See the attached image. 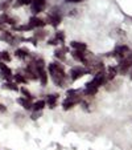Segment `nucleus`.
<instances>
[{
    "instance_id": "obj_16",
    "label": "nucleus",
    "mask_w": 132,
    "mask_h": 150,
    "mask_svg": "<svg viewBox=\"0 0 132 150\" xmlns=\"http://www.w3.org/2000/svg\"><path fill=\"white\" fill-rule=\"evenodd\" d=\"M29 101H31V100H27V98H19V100H17V102H19L23 108L28 109V110H29V109H32V104Z\"/></svg>"
},
{
    "instance_id": "obj_14",
    "label": "nucleus",
    "mask_w": 132,
    "mask_h": 150,
    "mask_svg": "<svg viewBox=\"0 0 132 150\" xmlns=\"http://www.w3.org/2000/svg\"><path fill=\"white\" fill-rule=\"evenodd\" d=\"M3 88L4 89H9V91H13V92L19 91V88H17V84H15V82H11V81L4 82V84H3Z\"/></svg>"
},
{
    "instance_id": "obj_21",
    "label": "nucleus",
    "mask_w": 132,
    "mask_h": 150,
    "mask_svg": "<svg viewBox=\"0 0 132 150\" xmlns=\"http://www.w3.org/2000/svg\"><path fill=\"white\" fill-rule=\"evenodd\" d=\"M116 71H118V69H116L115 67H112V68H110V71H108V79H110V80H112L114 77H115Z\"/></svg>"
},
{
    "instance_id": "obj_2",
    "label": "nucleus",
    "mask_w": 132,
    "mask_h": 150,
    "mask_svg": "<svg viewBox=\"0 0 132 150\" xmlns=\"http://www.w3.org/2000/svg\"><path fill=\"white\" fill-rule=\"evenodd\" d=\"M45 0H33L31 3V8L33 13H40L45 9Z\"/></svg>"
},
{
    "instance_id": "obj_20",
    "label": "nucleus",
    "mask_w": 132,
    "mask_h": 150,
    "mask_svg": "<svg viewBox=\"0 0 132 150\" xmlns=\"http://www.w3.org/2000/svg\"><path fill=\"white\" fill-rule=\"evenodd\" d=\"M54 39H56L58 42H64V40H65L64 32H57V33H56V37H54Z\"/></svg>"
},
{
    "instance_id": "obj_5",
    "label": "nucleus",
    "mask_w": 132,
    "mask_h": 150,
    "mask_svg": "<svg viewBox=\"0 0 132 150\" xmlns=\"http://www.w3.org/2000/svg\"><path fill=\"white\" fill-rule=\"evenodd\" d=\"M27 25L29 27V29H34V28L44 27V25H45V23H44V20H41V19H38V17L33 16V17H31V20H29V23L27 24Z\"/></svg>"
},
{
    "instance_id": "obj_13",
    "label": "nucleus",
    "mask_w": 132,
    "mask_h": 150,
    "mask_svg": "<svg viewBox=\"0 0 132 150\" xmlns=\"http://www.w3.org/2000/svg\"><path fill=\"white\" fill-rule=\"evenodd\" d=\"M28 49H25V48H19V49H16V52H15V54H16L19 59H25L27 56H28Z\"/></svg>"
},
{
    "instance_id": "obj_15",
    "label": "nucleus",
    "mask_w": 132,
    "mask_h": 150,
    "mask_svg": "<svg viewBox=\"0 0 132 150\" xmlns=\"http://www.w3.org/2000/svg\"><path fill=\"white\" fill-rule=\"evenodd\" d=\"M46 102H48V105L50 106V109H54V108H56V104H57V96H54V94L48 96Z\"/></svg>"
},
{
    "instance_id": "obj_18",
    "label": "nucleus",
    "mask_w": 132,
    "mask_h": 150,
    "mask_svg": "<svg viewBox=\"0 0 132 150\" xmlns=\"http://www.w3.org/2000/svg\"><path fill=\"white\" fill-rule=\"evenodd\" d=\"M21 93L24 94V98H27V100H32V94H31V92H29L27 88H21Z\"/></svg>"
},
{
    "instance_id": "obj_19",
    "label": "nucleus",
    "mask_w": 132,
    "mask_h": 150,
    "mask_svg": "<svg viewBox=\"0 0 132 150\" xmlns=\"http://www.w3.org/2000/svg\"><path fill=\"white\" fill-rule=\"evenodd\" d=\"M1 60H3V61H6V62H9V61H11V56H9V53H8L7 51L1 52Z\"/></svg>"
},
{
    "instance_id": "obj_4",
    "label": "nucleus",
    "mask_w": 132,
    "mask_h": 150,
    "mask_svg": "<svg viewBox=\"0 0 132 150\" xmlns=\"http://www.w3.org/2000/svg\"><path fill=\"white\" fill-rule=\"evenodd\" d=\"M86 73H89L87 72V69H83V68H73L70 72V76H71V80L73 81H75V80L81 79L82 76H85Z\"/></svg>"
},
{
    "instance_id": "obj_10",
    "label": "nucleus",
    "mask_w": 132,
    "mask_h": 150,
    "mask_svg": "<svg viewBox=\"0 0 132 150\" xmlns=\"http://www.w3.org/2000/svg\"><path fill=\"white\" fill-rule=\"evenodd\" d=\"M71 56H73L75 60L81 61V62H86V56H85V53H83V52H81V51H74V52H71Z\"/></svg>"
},
{
    "instance_id": "obj_6",
    "label": "nucleus",
    "mask_w": 132,
    "mask_h": 150,
    "mask_svg": "<svg viewBox=\"0 0 132 150\" xmlns=\"http://www.w3.org/2000/svg\"><path fill=\"white\" fill-rule=\"evenodd\" d=\"M61 19L62 17L58 12H52V13H49V16H48L49 23H50L53 27H58V24L61 23Z\"/></svg>"
},
{
    "instance_id": "obj_12",
    "label": "nucleus",
    "mask_w": 132,
    "mask_h": 150,
    "mask_svg": "<svg viewBox=\"0 0 132 150\" xmlns=\"http://www.w3.org/2000/svg\"><path fill=\"white\" fill-rule=\"evenodd\" d=\"M44 108H45V101H44V100H40V101L32 104V109H33L34 112H41Z\"/></svg>"
},
{
    "instance_id": "obj_26",
    "label": "nucleus",
    "mask_w": 132,
    "mask_h": 150,
    "mask_svg": "<svg viewBox=\"0 0 132 150\" xmlns=\"http://www.w3.org/2000/svg\"><path fill=\"white\" fill-rule=\"evenodd\" d=\"M0 60H1V52H0Z\"/></svg>"
},
{
    "instance_id": "obj_11",
    "label": "nucleus",
    "mask_w": 132,
    "mask_h": 150,
    "mask_svg": "<svg viewBox=\"0 0 132 150\" xmlns=\"http://www.w3.org/2000/svg\"><path fill=\"white\" fill-rule=\"evenodd\" d=\"M70 45L73 47L75 51H81V52H85L86 51V44H83V42H78V41H71L70 42Z\"/></svg>"
},
{
    "instance_id": "obj_1",
    "label": "nucleus",
    "mask_w": 132,
    "mask_h": 150,
    "mask_svg": "<svg viewBox=\"0 0 132 150\" xmlns=\"http://www.w3.org/2000/svg\"><path fill=\"white\" fill-rule=\"evenodd\" d=\"M49 73H50L54 84L64 85V80L66 79V74H65L64 67L61 64H50L49 65Z\"/></svg>"
},
{
    "instance_id": "obj_3",
    "label": "nucleus",
    "mask_w": 132,
    "mask_h": 150,
    "mask_svg": "<svg viewBox=\"0 0 132 150\" xmlns=\"http://www.w3.org/2000/svg\"><path fill=\"white\" fill-rule=\"evenodd\" d=\"M0 76H3L4 79H7V81H11L12 77H13L11 69H9L4 62H0Z\"/></svg>"
},
{
    "instance_id": "obj_7",
    "label": "nucleus",
    "mask_w": 132,
    "mask_h": 150,
    "mask_svg": "<svg viewBox=\"0 0 132 150\" xmlns=\"http://www.w3.org/2000/svg\"><path fill=\"white\" fill-rule=\"evenodd\" d=\"M37 77L40 79V82H41L42 86H45L48 84V73H46L45 69H38L37 71Z\"/></svg>"
},
{
    "instance_id": "obj_8",
    "label": "nucleus",
    "mask_w": 132,
    "mask_h": 150,
    "mask_svg": "<svg viewBox=\"0 0 132 150\" xmlns=\"http://www.w3.org/2000/svg\"><path fill=\"white\" fill-rule=\"evenodd\" d=\"M131 64H132V60H123L122 64H120V67H119L120 73H126V72L131 68Z\"/></svg>"
},
{
    "instance_id": "obj_25",
    "label": "nucleus",
    "mask_w": 132,
    "mask_h": 150,
    "mask_svg": "<svg viewBox=\"0 0 132 150\" xmlns=\"http://www.w3.org/2000/svg\"><path fill=\"white\" fill-rule=\"evenodd\" d=\"M65 1H68V3H81L83 0H65Z\"/></svg>"
},
{
    "instance_id": "obj_27",
    "label": "nucleus",
    "mask_w": 132,
    "mask_h": 150,
    "mask_svg": "<svg viewBox=\"0 0 132 150\" xmlns=\"http://www.w3.org/2000/svg\"><path fill=\"white\" fill-rule=\"evenodd\" d=\"M131 79H132V74H131Z\"/></svg>"
},
{
    "instance_id": "obj_9",
    "label": "nucleus",
    "mask_w": 132,
    "mask_h": 150,
    "mask_svg": "<svg viewBox=\"0 0 132 150\" xmlns=\"http://www.w3.org/2000/svg\"><path fill=\"white\" fill-rule=\"evenodd\" d=\"M127 52H128V47H116L115 51H114V56H122V57H124Z\"/></svg>"
},
{
    "instance_id": "obj_23",
    "label": "nucleus",
    "mask_w": 132,
    "mask_h": 150,
    "mask_svg": "<svg viewBox=\"0 0 132 150\" xmlns=\"http://www.w3.org/2000/svg\"><path fill=\"white\" fill-rule=\"evenodd\" d=\"M20 4H31L33 0H19Z\"/></svg>"
},
{
    "instance_id": "obj_24",
    "label": "nucleus",
    "mask_w": 132,
    "mask_h": 150,
    "mask_svg": "<svg viewBox=\"0 0 132 150\" xmlns=\"http://www.w3.org/2000/svg\"><path fill=\"white\" fill-rule=\"evenodd\" d=\"M4 112H7V108L3 104H0V113H4Z\"/></svg>"
},
{
    "instance_id": "obj_17",
    "label": "nucleus",
    "mask_w": 132,
    "mask_h": 150,
    "mask_svg": "<svg viewBox=\"0 0 132 150\" xmlns=\"http://www.w3.org/2000/svg\"><path fill=\"white\" fill-rule=\"evenodd\" d=\"M13 79H15V81H16V84H27V79L20 73H17L16 76H13Z\"/></svg>"
},
{
    "instance_id": "obj_22",
    "label": "nucleus",
    "mask_w": 132,
    "mask_h": 150,
    "mask_svg": "<svg viewBox=\"0 0 132 150\" xmlns=\"http://www.w3.org/2000/svg\"><path fill=\"white\" fill-rule=\"evenodd\" d=\"M64 53H65V49H58V51H56V57H58V59H61V60H64L65 59V56H64Z\"/></svg>"
}]
</instances>
